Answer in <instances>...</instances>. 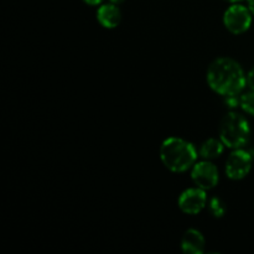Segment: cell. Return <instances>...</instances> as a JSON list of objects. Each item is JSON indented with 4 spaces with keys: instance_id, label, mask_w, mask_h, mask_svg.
<instances>
[{
    "instance_id": "cell-1",
    "label": "cell",
    "mask_w": 254,
    "mask_h": 254,
    "mask_svg": "<svg viewBox=\"0 0 254 254\" xmlns=\"http://www.w3.org/2000/svg\"><path fill=\"white\" fill-rule=\"evenodd\" d=\"M210 88L223 97L240 94L247 84V76L237 61L228 57L216 59L207 69Z\"/></svg>"
},
{
    "instance_id": "cell-2",
    "label": "cell",
    "mask_w": 254,
    "mask_h": 254,
    "mask_svg": "<svg viewBox=\"0 0 254 254\" xmlns=\"http://www.w3.org/2000/svg\"><path fill=\"white\" fill-rule=\"evenodd\" d=\"M160 160L173 173H184L196 164L197 151L195 146L180 138H168L160 146Z\"/></svg>"
},
{
    "instance_id": "cell-3",
    "label": "cell",
    "mask_w": 254,
    "mask_h": 254,
    "mask_svg": "<svg viewBox=\"0 0 254 254\" xmlns=\"http://www.w3.org/2000/svg\"><path fill=\"white\" fill-rule=\"evenodd\" d=\"M251 128L247 119L236 112H230L220 123V139L231 149L243 148L250 140Z\"/></svg>"
},
{
    "instance_id": "cell-4",
    "label": "cell",
    "mask_w": 254,
    "mask_h": 254,
    "mask_svg": "<svg viewBox=\"0 0 254 254\" xmlns=\"http://www.w3.org/2000/svg\"><path fill=\"white\" fill-rule=\"evenodd\" d=\"M252 12L248 6L241 4H232L223 14V24L226 29L235 35L243 34L252 25Z\"/></svg>"
},
{
    "instance_id": "cell-5",
    "label": "cell",
    "mask_w": 254,
    "mask_h": 254,
    "mask_svg": "<svg viewBox=\"0 0 254 254\" xmlns=\"http://www.w3.org/2000/svg\"><path fill=\"white\" fill-rule=\"evenodd\" d=\"M252 164V155L248 151L235 149L226 161V175L231 180H242L250 174Z\"/></svg>"
},
{
    "instance_id": "cell-6",
    "label": "cell",
    "mask_w": 254,
    "mask_h": 254,
    "mask_svg": "<svg viewBox=\"0 0 254 254\" xmlns=\"http://www.w3.org/2000/svg\"><path fill=\"white\" fill-rule=\"evenodd\" d=\"M191 179L197 188L203 189V190H211V189L216 188V185L218 184L220 173L215 164L211 163L210 160H202L192 166Z\"/></svg>"
},
{
    "instance_id": "cell-7",
    "label": "cell",
    "mask_w": 254,
    "mask_h": 254,
    "mask_svg": "<svg viewBox=\"0 0 254 254\" xmlns=\"http://www.w3.org/2000/svg\"><path fill=\"white\" fill-rule=\"evenodd\" d=\"M178 205L179 208L186 215H197L207 205L206 190L201 188L188 189L180 195Z\"/></svg>"
},
{
    "instance_id": "cell-8",
    "label": "cell",
    "mask_w": 254,
    "mask_h": 254,
    "mask_svg": "<svg viewBox=\"0 0 254 254\" xmlns=\"http://www.w3.org/2000/svg\"><path fill=\"white\" fill-rule=\"evenodd\" d=\"M97 20L106 29H114L121 24L122 11L116 4H102L97 10Z\"/></svg>"
},
{
    "instance_id": "cell-9",
    "label": "cell",
    "mask_w": 254,
    "mask_h": 254,
    "mask_svg": "<svg viewBox=\"0 0 254 254\" xmlns=\"http://www.w3.org/2000/svg\"><path fill=\"white\" fill-rule=\"evenodd\" d=\"M181 250L186 254H201L205 251V238L200 231L190 228L181 238Z\"/></svg>"
},
{
    "instance_id": "cell-10",
    "label": "cell",
    "mask_w": 254,
    "mask_h": 254,
    "mask_svg": "<svg viewBox=\"0 0 254 254\" xmlns=\"http://www.w3.org/2000/svg\"><path fill=\"white\" fill-rule=\"evenodd\" d=\"M225 144L222 140L218 139H208L205 143L201 145L200 148V156L203 160H212V159L218 158L222 155L223 150H225Z\"/></svg>"
},
{
    "instance_id": "cell-11",
    "label": "cell",
    "mask_w": 254,
    "mask_h": 254,
    "mask_svg": "<svg viewBox=\"0 0 254 254\" xmlns=\"http://www.w3.org/2000/svg\"><path fill=\"white\" fill-rule=\"evenodd\" d=\"M208 211L216 218H221L226 213V206L220 197H212L208 201Z\"/></svg>"
},
{
    "instance_id": "cell-12",
    "label": "cell",
    "mask_w": 254,
    "mask_h": 254,
    "mask_svg": "<svg viewBox=\"0 0 254 254\" xmlns=\"http://www.w3.org/2000/svg\"><path fill=\"white\" fill-rule=\"evenodd\" d=\"M241 108L246 112V113L254 116V91L252 89L251 92H247L243 96H241Z\"/></svg>"
},
{
    "instance_id": "cell-13",
    "label": "cell",
    "mask_w": 254,
    "mask_h": 254,
    "mask_svg": "<svg viewBox=\"0 0 254 254\" xmlns=\"http://www.w3.org/2000/svg\"><path fill=\"white\" fill-rule=\"evenodd\" d=\"M225 98L226 104L230 108H236V107H238L241 104V98H237V94H235V96H227Z\"/></svg>"
},
{
    "instance_id": "cell-14",
    "label": "cell",
    "mask_w": 254,
    "mask_h": 254,
    "mask_svg": "<svg viewBox=\"0 0 254 254\" xmlns=\"http://www.w3.org/2000/svg\"><path fill=\"white\" fill-rule=\"evenodd\" d=\"M247 83L250 86L251 89L254 91V67L248 72V76H247Z\"/></svg>"
},
{
    "instance_id": "cell-15",
    "label": "cell",
    "mask_w": 254,
    "mask_h": 254,
    "mask_svg": "<svg viewBox=\"0 0 254 254\" xmlns=\"http://www.w3.org/2000/svg\"><path fill=\"white\" fill-rule=\"evenodd\" d=\"M87 5H101L104 0H83Z\"/></svg>"
},
{
    "instance_id": "cell-16",
    "label": "cell",
    "mask_w": 254,
    "mask_h": 254,
    "mask_svg": "<svg viewBox=\"0 0 254 254\" xmlns=\"http://www.w3.org/2000/svg\"><path fill=\"white\" fill-rule=\"evenodd\" d=\"M247 5L250 11L252 12V15L254 16V0H247Z\"/></svg>"
},
{
    "instance_id": "cell-17",
    "label": "cell",
    "mask_w": 254,
    "mask_h": 254,
    "mask_svg": "<svg viewBox=\"0 0 254 254\" xmlns=\"http://www.w3.org/2000/svg\"><path fill=\"white\" fill-rule=\"evenodd\" d=\"M109 2H112V4H116V5H121L122 2H124V0H109Z\"/></svg>"
},
{
    "instance_id": "cell-18",
    "label": "cell",
    "mask_w": 254,
    "mask_h": 254,
    "mask_svg": "<svg viewBox=\"0 0 254 254\" xmlns=\"http://www.w3.org/2000/svg\"><path fill=\"white\" fill-rule=\"evenodd\" d=\"M223 1H227V2H232V4H235V2H238V1H241V0H223Z\"/></svg>"
}]
</instances>
